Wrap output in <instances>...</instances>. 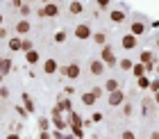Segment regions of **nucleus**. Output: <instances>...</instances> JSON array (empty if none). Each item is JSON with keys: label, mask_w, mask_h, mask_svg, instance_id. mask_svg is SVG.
<instances>
[{"label": "nucleus", "mask_w": 159, "mask_h": 139, "mask_svg": "<svg viewBox=\"0 0 159 139\" xmlns=\"http://www.w3.org/2000/svg\"><path fill=\"white\" fill-rule=\"evenodd\" d=\"M20 50H23V53H30V50H34V43H32L30 39H23V46H20Z\"/></svg>", "instance_id": "obj_31"}, {"label": "nucleus", "mask_w": 159, "mask_h": 139, "mask_svg": "<svg viewBox=\"0 0 159 139\" xmlns=\"http://www.w3.org/2000/svg\"><path fill=\"white\" fill-rule=\"evenodd\" d=\"M82 123H84V119H82V116H80L75 109H73V112L68 114V126H82ZM82 128H84V126H82Z\"/></svg>", "instance_id": "obj_17"}, {"label": "nucleus", "mask_w": 159, "mask_h": 139, "mask_svg": "<svg viewBox=\"0 0 159 139\" xmlns=\"http://www.w3.org/2000/svg\"><path fill=\"white\" fill-rule=\"evenodd\" d=\"M2 60H5V57H0V66H2Z\"/></svg>", "instance_id": "obj_51"}, {"label": "nucleus", "mask_w": 159, "mask_h": 139, "mask_svg": "<svg viewBox=\"0 0 159 139\" xmlns=\"http://www.w3.org/2000/svg\"><path fill=\"white\" fill-rule=\"evenodd\" d=\"M118 89H120V82H118L116 78H109V80H107V82H105V91L114 93V91H118Z\"/></svg>", "instance_id": "obj_15"}, {"label": "nucleus", "mask_w": 159, "mask_h": 139, "mask_svg": "<svg viewBox=\"0 0 159 139\" xmlns=\"http://www.w3.org/2000/svg\"><path fill=\"white\" fill-rule=\"evenodd\" d=\"M2 80H5V75H2V73H0V87H2Z\"/></svg>", "instance_id": "obj_50"}, {"label": "nucleus", "mask_w": 159, "mask_h": 139, "mask_svg": "<svg viewBox=\"0 0 159 139\" xmlns=\"http://www.w3.org/2000/svg\"><path fill=\"white\" fill-rule=\"evenodd\" d=\"M136 87H139V89H150V78L148 75L139 78V80H136Z\"/></svg>", "instance_id": "obj_27"}, {"label": "nucleus", "mask_w": 159, "mask_h": 139, "mask_svg": "<svg viewBox=\"0 0 159 139\" xmlns=\"http://www.w3.org/2000/svg\"><path fill=\"white\" fill-rule=\"evenodd\" d=\"M59 71V64H57V60H52V57H48L46 62H43V73L46 75H52V73Z\"/></svg>", "instance_id": "obj_6"}, {"label": "nucleus", "mask_w": 159, "mask_h": 139, "mask_svg": "<svg viewBox=\"0 0 159 139\" xmlns=\"http://www.w3.org/2000/svg\"><path fill=\"white\" fill-rule=\"evenodd\" d=\"M75 36H77L80 41H84V39H91L93 32H91V27L86 25V23H80V25L75 27Z\"/></svg>", "instance_id": "obj_4"}, {"label": "nucleus", "mask_w": 159, "mask_h": 139, "mask_svg": "<svg viewBox=\"0 0 159 139\" xmlns=\"http://www.w3.org/2000/svg\"><path fill=\"white\" fill-rule=\"evenodd\" d=\"M0 98H9V89L7 87H0Z\"/></svg>", "instance_id": "obj_38"}, {"label": "nucleus", "mask_w": 159, "mask_h": 139, "mask_svg": "<svg viewBox=\"0 0 159 139\" xmlns=\"http://www.w3.org/2000/svg\"><path fill=\"white\" fill-rule=\"evenodd\" d=\"M59 73L64 78H68V80H77L80 78V64L77 62H70V64H66V66H61Z\"/></svg>", "instance_id": "obj_3"}, {"label": "nucleus", "mask_w": 159, "mask_h": 139, "mask_svg": "<svg viewBox=\"0 0 159 139\" xmlns=\"http://www.w3.org/2000/svg\"><path fill=\"white\" fill-rule=\"evenodd\" d=\"M2 23H5V16H2V14H0V27H2Z\"/></svg>", "instance_id": "obj_49"}, {"label": "nucleus", "mask_w": 159, "mask_h": 139, "mask_svg": "<svg viewBox=\"0 0 159 139\" xmlns=\"http://www.w3.org/2000/svg\"><path fill=\"white\" fill-rule=\"evenodd\" d=\"M91 39L96 41L98 46H102V48L107 46V34H105V32H93V36H91Z\"/></svg>", "instance_id": "obj_21"}, {"label": "nucleus", "mask_w": 159, "mask_h": 139, "mask_svg": "<svg viewBox=\"0 0 159 139\" xmlns=\"http://www.w3.org/2000/svg\"><path fill=\"white\" fill-rule=\"evenodd\" d=\"M120 139H136V137H134V132H132V130H123Z\"/></svg>", "instance_id": "obj_36"}, {"label": "nucleus", "mask_w": 159, "mask_h": 139, "mask_svg": "<svg viewBox=\"0 0 159 139\" xmlns=\"http://www.w3.org/2000/svg\"><path fill=\"white\" fill-rule=\"evenodd\" d=\"M102 121V112H93L91 114V123H100Z\"/></svg>", "instance_id": "obj_33"}, {"label": "nucleus", "mask_w": 159, "mask_h": 139, "mask_svg": "<svg viewBox=\"0 0 159 139\" xmlns=\"http://www.w3.org/2000/svg\"><path fill=\"white\" fill-rule=\"evenodd\" d=\"M39 130H41V132H48V130H50V121L41 116V119H39Z\"/></svg>", "instance_id": "obj_30"}, {"label": "nucleus", "mask_w": 159, "mask_h": 139, "mask_svg": "<svg viewBox=\"0 0 159 139\" xmlns=\"http://www.w3.org/2000/svg\"><path fill=\"white\" fill-rule=\"evenodd\" d=\"M11 69H14V62L9 60V57H5V60H2V66H0V73H2V75H9Z\"/></svg>", "instance_id": "obj_20"}, {"label": "nucleus", "mask_w": 159, "mask_h": 139, "mask_svg": "<svg viewBox=\"0 0 159 139\" xmlns=\"http://www.w3.org/2000/svg\"><path fill=\"white\" fill-rule=\"evenodd\" d=\"M91 93H93L96 98H100V96H102V89H100V87H93V89H91Z\"/></svg>", "instance_id": "obj_39"}, {"label": "nucleus", "mask_w": 159, "mask_h": 139, "mask_svg": "<svg viewBox=\"0 0 159 139\" xmlns=\"http://www.w3.org/2000/svg\"><path fill=\"white\" fill-rule=\"evenodd\" d=\"M157 46H159V39H157Z\"/></svg>", "instance_id": "obj_52"}, {"label": "nucleus", "mask_w": 159, "mask_h": 139, "mask_svg": "<svg viewBox=\"0 0 159 139\" xmlns=\"http://www.w3.org/2000/svg\"><path fill=\"white\" fill-rule=\"evenodd\" d=\"M16 114H18V116H23V119H25V116H27V109H25L23 105H16Z\"/></svg>", "instance_id": "obj_37"}, {"label": "nucleus", "mask_w": 159, "mask_h": 139, "mask_svg": "<svg viewBox=\"0 0 159 139\" xmlns=\"http://www.w3.org/2000/svg\"><path fill=\"white\" fill-rule=\"evenodd\" d=\"M123 114H125V116H132V105H129V103H123Z\"/></svg>", "instance_id": "obj_35"}, {"label": "nucleus", "mask_w": 159, "mask_h": 139, "mask_svg": "<svg viewBox=\"0 0 159 139\" xmlns=\"http://www.w3.org/2000/svg\"><path fill=\"white\" fill-rule=\"evenodd\" d=\"M25 62L30 64V66H34V64L41 62V55L37 53V50H30V53H25Z\"/></svg>", "instance_id": "obj_16"}, {"label": "nucleus", "mask_w": 159, "mask_h": 139, "mask_svg": "<svg viewBox=\"0 0 159 139\" xmlns=\"http://www.w3.org/2000/svg\"><path fill=\"white\" fill-rule=\"evenodd\" d=\"M118 69L120 71H132L134 69V62L127 60V57H123V60H118Z\"/></svg>", "instance_id": "obj_22"}, {"label": "nucleus", "mask_w": 159, "mask_h": 139, "mask_svg": "<svg viewBox=\"0 0 159 139\" xmlns=\"http://www.w3.org/2000/svg\"><path fill=\"white\" fill-rule=\"evenodd\" d=\"M98 7H100V9H109V2H107V0H100V2H98Z\"/></svg>", "instance_id": "obj_40"}, {"label": "nucleus", "mask_w": 159, "mask_h": 139, "mask_svg": "<svg viewBox=\"0 0 159 139\" xmlns=\"http://www.w3.org/2000/svg\"><path fill=\"white\" fill-rule=\"evenodd\" d=\"M68 128H70V135L75 139H84V128L82 126H68Z\"/></svg>", "instance_id": "obj_25"}, {"label": "nucleus", "mask_w": 159, "mask_h": 139, "mask_svg": "<svg viewBox=\"0 0 159 139\" xmlns=\"http://www.w3.org/2000/svg\"><path fill=\"white\" fill-rule=\"evenodd\" d=\"M139 64H143V66H148V64H155V55H152V50H141V55H139Z\"/></svg>", "instance_id": "obj_11"}, {"label": "nucleus", "mask_w": 159, "mask_h": 139, "mask_svg": "<svg viewBox=\"0 0 159 139\" xmlns=\"http://www.w3.org/2000/svg\"><path fill=\"white\" fill-rule=\"evenodd\" d=\"M155 105H159V93H155Z\"/></svg>", "instance_id": "obj_48"}, {"label": "nucleus", "mask_w": 159, "mask_h": 139, "mask_svg": "<svg viewBox=\"0 0 159 139\" xmlns=\"http://www.w3.org/2000/svg\"><path fill=\"white\" fill-rule=\"evenodd\" d=\"M11 7H14V9H20V7H23V2H20V0H14Z\"/></svg>", "instance_id": "obj_42"}, {"label": "nucleus", "mask_w": 159, "mask_h": 139, "mask_svg": "<svg viewBox=\"0 0 159 139\" xmlns=\"http://www.w3.org/2000/svg\"><path fill=\"white\" fill-rule=\"evenodd\" d=\"M52 126H55V130H59V132H61V130L68 128V121H64L61 116H52Z\"/></svg>", "instance_id": "obj_18"}, {"label": "nucleus", "mask_w": 159, "mask_h": 139, "mask_svg": "<svg viewBox=\"0 0 159 139\" xmlns=\"http://www.w3.org/2000/svg\"><path fill=\"white\" fill-rule=\"evenodd\" d=\"M37 14H39L41 18H57V16H59V5H55V2H46Z\"/></svg>", "instance_id": "obj_2"}, {"label": "nucleus", "mask_w": 159, "mask_h": 139, "mask_svg": "<svg viewBox=\"0 0 159 139\" xmlns=\"http://www.w3.org/2000/svg\"><path fill=\"white\" fill-rule=\"evenodd\" d=\"M107 100H109V105H111V107H118V105L125 103V93H123V91L118 89V91L109 93V98H107Z\"/></svg>", "instance_id": "obj_8"}, {"label": "nucleus", "mask_w": 159, "mask_h": 139, "mask_svg": "<svg viewBox=\"0 0 159 139\" xmlns=\"http://www.w3.org/2000/svg\"><path fill=\"white\" fill-rule=\"evenodd\" d=\"M50 137H52V139H64V135L59 132V130H52V135H50Z\"/></svg>", "instance_id": "obj_41"}, {"label": "nucleus", "mask_w": 159, "mask_h": 139, "mask_svg": "<svg viewBox=\"0 0 159 139\" xmlns=\"http://www.w3.org/2000/svg\"><path fill=\"white\" fill-rule=\"evenodd\" d=\"M20 100L25 103L23 107L27 109V114H32V112H34V103H32V98H30V93H25V91H23V96H20Z\"/></svg>", "instance_id": "obj_19"}, {"label": "nucleus", "mask_w": 159, "mask_h": 139, "mask_svg": "<svg viewBox=\"0 0 159 139\" xmlns=\"http://www.w3.org/2000/svg\"><path fill=\"white\" fill-rule=\"evenodd\" d=\"M96 100H98V98H96V96H93V93H91V91H86V93H82V103H84L86 107H91V105H96Z\"/></svg>", "instance_id": "obj_24"}, {"label": "nucleus", "mask_w": 159, "mask_h": 139, "mask_svg": "<svg viewBox=\"0 0 159 139\" xmlns=\"http://www.w3.org/2000/svg\"><path fill=\"white\" fill-rule=\"evenodd\" d=\"M109 18H111V23L120 25L123 21H125V12H123V9H111V12H109Z\"/></svg>", "instance_id": "obj_12"}, {"label": "nucleus", "mask_w": 159, "mask_h": 139, "mask_svg": "<svg viewBox=\"0 0 159 139\" xmlns=\"http://www.w3.org/2000/svg\"><path fill=\"white\" fill-rule=\"evenodd\" d=\"M66 30H57L55 32V43H64V41H66Z\"/></svg>", "instance_id": "obj_28"}, {"label": "nucleus", "mask_w": 159, "mask_h": 139, "mask_svg": "<svg viewBox=\"0 0 159 139\" xmlns=\"http://www.w3.org/2000/svg\"><path fill=\"white\" fill-rule=\"evenodd\" d=\"M100 62H102L107 69H109V66H116V64H118L116 53H114V48L109 46V43H107V46L102 48V53H100Z\"/></svg>", "instance_id": "obj_1"}, {"label": "nucleus", "mask_w": 159, "mask_h": 139, "mask_svg": "<svg viewBox=\"0 0 159 139\" xmlns=\"http://www.w3.org/2000/svg\"><path fill=\"white\" fill-rule=\"evenodd\" d=\"M136 139H139V137H136Z\"/></svg>", "instance_id": "obj_53"}, {"label": "nucleus", "mask_w": 159, "mask_h": 139, "mask_svg": "<svg viewBox=\"0 0 159 139\" xmlns=\"http://www.w3.org/2000/svg\"><path fill=\"white\" fill-rule=\"evenodd\" d=\"M141 105H143V114L148 116V114H150V105H155V100H150V98H143V100H141Z\"/></svg>", "instance_id": "obj_29"}, {"label": "nucleus", "mask_w": 159, "mask_h": 139, "mask_svg": "<svg viewBox=\"0 0 159 139\" xmlns=\"http://www.w3.org/2000/svg\"><path fill=\"white\" fill-rule=\"evenodd\" d=\"M7 46H9V50H11V53H18V50H20V46H23V39H20V36H9Z\"/></svg>", "instance_id": "obj_13"}, {"label": "nucleus", "mask_w": 159, "mask_h": 139, "mask_svg": "<svg viewBox=\"0 0 159 139\" xmlns=\"http://www.w3.org/2000/svg\"><path fill=\"white\" fill-rule=\"evenodd\" d=\"M143 32H146V23H143V21H132V25H129V34L139 39Z\"/></svg>", "instance_id": "obj_5"}, {"label": "nucleus", "mask_w": 159, "mask_h": 139, "mask_svg": "<svg viewBox=\"0 0 159 139\" xmlns=\"http://www.w3.org/2000/svg\"><path fill=\"white\" fill-rule=\"evenodd\" d=\"M150 139H159V132H152V135H150Z\"/></svg>", "instance_id": "obj_47"}, {"label": "nucleus", "mask_w": 159, "mask_h": 139, "mask_svg": "<svg viewBox=\"0 0 159 139\" xmlns=\"http://www.w3.org/2000/svg\"><path fill=\"white\" fill-rule=\"evenodd\" d=\"M105 64L100 62V60H91V64H89V71H91V75H102L105 73Z\"/></svg>", "instance_id": "obj_10"}, {"label": "nucleus", "mask_w": 159, "mask_h": 139, "mask_svg": "<svg viewBox=\"0 0 159 139\" xmlns=\"http://www.w3.org/2000/svg\"><path fill=\"white\" fill-rule=\"evenodd\" d=\"M57 107H59L61 112H68V114L73 112V105H70V100H68V98H61V96L57 98Z\"/></svg>", "instance_id": "obj_14"}, {"label": "nucleus", "mask_w": 159, "mask_h": 139, "mask_svg": "<svg viewBox=\"0 0 159 139\" xmlns=\"http://www.w3.org/2000/svg\"><path fill=\"white\" fill-rule=\"evenodd\" d=\"M64 93H66V96H73L75 89H73V87H66V89H64Z\"/></svg>", "instance_id": "obj_43"}, {"label": "nucleus", "mask_w": 159, "mask_h": 139, "mask_svg": "<svg viewBox=\"0 0 159 139\" xmlns=\"http://www.w3.org/2000/svg\"><path fill=\"white\" fill-rule=\"evenodd\" d=\"M132 73H134V78L139 80V78H143V75H146V66H143V64H134Z\"/></svg>", "instance_id": "obj_26"}, {"label": "nucleus", "mask_w": 159, "mask_h": 139, "mask_svg": "<svg viewBox=\"0 0 159 139\" xmlns=\"http://www.w3.org/2000/svg\"><path fill=\"white\" fill-rule=\"evenodd\" d=\"M0 39H7V27H5V25L0 27Z\"/></svg>", "instance_id": "obj_44"}, {"label": "nucleus", "mask_w": 159, "mask_h": 139, "mask_svg": "<svg viewBox=\"0 0 159 139\" xmlns=\"http://www.w3.org/2000/svg\"><path fill=\"white\" fill-rule=\"evenodd\" d=\"M136 43H139V39H136V36H132V34H125V36L120 39V46L125 48V50H134Z\"/></svg>", "instance_id": "obj_9"}, {"label": "nucleus", "mask_w": 159, "mask_h": 139, "mask_svg": "<svg viewBox=\"0 0 159 139\" xmlns=\"http://www.w3.org/2000/svg\"><path fill=\"white\" fill-rule=\"evenodd\" d=\"M39 139H52V137H50V132H39Z\"/></svg>", "instance_id": "obj_46"}, {"label": "nucleus", "mask_w": 159, "mask_h": 139, "mask_svg": "<svg viewBox=\"0 0 159 139\" xmlns=\"http://www.w3.org/2000/svg\"><path fill=\"white\" fill-rule=\"evenodd\" d=\"M68 12L77 16V14H82V12H84V5H82V2H77V0H73V2L68 5Z\"/></svg>", "instance_id": "obj_23"}, {"label": "nucleus", "mask_w": 159, "mask_h": 139, "mask_svg": "<svg viewBox=\"0 0 159 139\" xmlns=\"http://www.w3.org/2000/svg\"><path fill=\"white\" fill-rule=\"evenodd\" d=\"M30 12H32V7L27 5V2H23V7H20V14H23V18H25V16H27Z\"/></svg>", "instance_id": "obj_34"}, {"label": "nucleus", "mask_w": 159, "mask_h": 139, "mask_svg": "<svg viewBox=\"0 0 159 139\" xmlns=\"http://www.w3.org/2000/svg\"><path fill=\"white\" fill-rule=\"evenodd\" d=\"M30 27H32V25H30V21H27V18H20L18 23H16V34L20 36V39H25V34L30 32Z\"/></svg>", "instance_id": "obj_7"}, {"label": "nucleus", "mask_w": 159, "mask_h": 139, "mask_svg": "<svg viewBox=\"0 0 159 139\" xmlns=\"http://www.w3.org/2000/svg\"><path fill=\"white\" fill-rule=\"evenodd\" d=\"M150 91H152V93H159V78L150 80Z\"/></svg>", "instance_id": "obj_32"}, {"label": "nucleus", "mask_w": 159, "mask_h": 139, "mask_svg": "<svg viewBox=\"0 0 159 139\" xmlns=\"http://www.w3.org/2000/svg\"><path fill=\"white\" fill-rule=\"evenodd\" d=\"M5 139H20V137H18V132H9V135H7Z\"/></svg>", "instance_id": "obj_45"}]
</instances>
